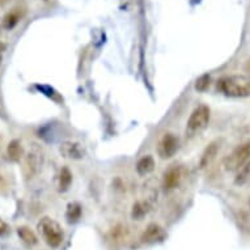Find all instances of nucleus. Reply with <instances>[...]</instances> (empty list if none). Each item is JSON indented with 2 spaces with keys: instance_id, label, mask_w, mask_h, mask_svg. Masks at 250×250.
<instances>
[{
  "instance_id": "nucleus-1",
  "label": "nucleus",
  "mask_w": 250,
  "mask_h": 250,
  "mask_svg": "<svg viewBox=\"0 0 250 250\" xmlns=\"http://www.w3.org/2000/svg\"><path fill=\"white\" fill-rule=\"evenodd\" d=\"M217 89L230 99L250 97V76L246 75H228L217 82Z\"/></svg>"
},
{
  "instance_id": "nucleus-2",
  "label": "nucleus",
  "mask_w": 250,
  "mask_h": 250,
  "mask_svg": "<svg viewBox=\"0 0 250 250\" xmlns=\"http://www.w3.org/2000/svg\"><path fill=\"white\" fill-rule=\"evenodd\" d=\"M38 230L50 248H59L64 240V233L61 224L51 217H42L41 222L38 223Z\"/></svg>"
},
{
  "instance_id": "nucleus-3",
  "label": "nucleus",
  "mask_w": 250,
  "mask_h": 250,
  "mask_svg": "<svg viewBox=\"0 0 250 250\" xmlns=\"http://www.w3.org/2000/svg\"><path fill=\"white\" fill-rule=\"evenodd\" d=\"M250 161V140L240 144L224 159V169L227 172L237 173L244 165Z\"/></svg>"
},
{
  "instance_id": "nucleus-4",
  "label": "nucleus",
  "mask_w": 250,
  "mask_h": 250,
  "mask_svg": "<svg viewBox=\"0 0 250 250\" xmlns=\"http://www.w3.org/2000/svg\"><path fill=\"white\" fill-rule=\"evenodd\" d=\"M209 118H211V110L208 106L206 105H201V106L195 107L191 114H190L189 119H188V125H186V132L189 135H195L203 131L209 123Z\"/></svg>"
},
{
  "instance_id": "nucleus-5",
  "label": "nucleus",
  "mask_w": 250,
  "mask_h": 250,
  "mask_svg": "<svg viewBox=\"0 0 250 250\" xmlns=\"http://www.w3.org/2000/svg\"><path fill=\"white\" fill-rule=\"evenodd\" d=\"M180 148V140L176 134L168 132L165 134L157 144V153L161 159H170L176 155V152Z\"/></svg>"
},
{
  "instance_id": "nucleus-6",
  "label": "nucleus",
  "mask_w": 250,
  "mask_h": 250,
  "mask_svg": "<svg viewBox=\"0 0 250 250\" xmlns=\"http://www.w3.org/2000/svg\"><path fill=\"white\" fill-rule=\"evenodd\" d=\"M184 168L181 165H172L165 170L163 176V188L165 191L176 190L184 180Z\"/></svg>"
},
{
  "instance_id": "nucleus-7",
  "label": "nucleus",
  "mask_w": 250,
  "mask_h": 250,
  "mask_svg": "<svg viewBox=\"0 0 250 250\" xmlns=\"http://www.w3.org/2000/svg\"><path fill=\"white\" fill-rule=\"evenodd\" d=\"M59 152L63 157L72 159V160L83 159L85 155V149L83 147V144L78 143V142H71V140L62 143L61 147H59Z\"/></svg>"
},
{
  "instance_id": "nucleus-8",
  "label": "nucleus",
  "mask_w": 250,
  "mask_h": 250,
  "mask_svg": "<svg viewBox=\"0 0 250 250\" xmlns=\"http://www.w3.org/2000/svg\"><path fill=\"white\" fill-rule=\"evenodd\" d=\"M220 151V143L219 142H212V143L209 144L208 147L206 148L205 152L202 153L201 161H199V165H201V168H206V167H208L213 160H215V157Z\"/></svg>"
},
{
  "instance_id": "nucleus-9",
  "label": "nucleus",
  "mask_w": 250,
  "mask_h": 250,
  "mask_svg": "<svg viewBox=\"0 0 250 250\" xmlns=\"http://www.w3.org/2000/svg\"><path fill=\"white\" fill-rule=\"evenodd\" d=\"M163 228L157 224H149L147 227V229L144 230V233L142 234V242L144 244H151V242H156L157 240H160L163 237Z\"/></svg>"
},
{
  "instance_id": "nucleus-10",
  "label": "nucleus",
  "mask_w": 250,
  "mask_h": 250,
  "mask_svg": "<svg viewBox=\"0 0 250 250\" xmlns=\"http://www.w3.org/2000/svg\"><path fill=\"white\" fill-rule=\"evenodd\" d=\"M155 167V159L151 155H146L142 159H139V161L136 163V173L139 176H147V174L153 172Z\"/></svg>"
},
{
  "instance_id": "nucleus-11",
  "label": "nucleus",
  "mask_w": 250,
  "mask_h": 250,
  "mask_svg": "<svg viewBox=\"0 0 250 250\" xmlns=\"http://www.w3.org/2000/svg\"><path fill=\"white\" fill-rule=\"evenodd\" d=\"M72 184V173L68 168H62L58 176V190L59 191H67Z\"/></svg>"
},
{
  "instance_id": "nucleus-12",
  "label": "nucleus",
  "mask_w": 250,
  "mask_h": 250,
  "mask_svg": "<svg viewBox=\"0 0 250 250\" xmlns=\"http://www.w3.org/2000/svg\"><path fill=\"white\" fill-rule=\"evenodd\" d=\"M17 234H19V237H20L26 245L33 246L38 244L37 234L34 233L33 230L30 229V228H28V227H19V228H17Z\"/></svg>"
},
{
  "instance_id": "nucleus-13",
  "label": "nucleus",
  "mask_w": 250,
  "mask_h": 250,
  "mask_svg": "<svg viewBox=\"0 0 250 250\" xmlns=\"http://www.w3.org/2000/svg\"><path fill=\"white\" fill-rule=\"evenodd\" d=\"M83 215V208L82 206L74 202V203H70L67 206V211H66V219L67 222L70 224H74V223H78L80 219H82Z\"/></svg>"
},
{
  "instance_id": "nucleus-14",
  "label": "nucleus",
  "mask_w": 250,
  "mask_h": 250,
  "mask_svg": "<svg viewBox=\"0 0 250 250\" xmlns=\"http://www.w3.org/2000/svg\"><path fill=\"white\" fill-rule=\"evenodd\" d=\"M234 184L238 185V186H248V185H250V161H248V163L236 173Z\"/></svg>"
},
{
  "instance_id": "nucleus-15",
  "label": "nucleus",
  "mask_w": 250,
  "mask_h": 250,
  "mask_svg": "<svg viewBox=\"0 0 250 250\" xmlns=\"http://www.w3.org/2000/svg\"><path fill=\"white\" fill-rule=\"evenodd\" d=\"M7 155H8L9 160L12 161H20L22 157V147H21L20 140H12L7 147Z\"/></svg>"
},
{
  "instance_id": "nucleus-16",
  "label": "nucleus",
  "mask_w": 250,
  "mask_h": 250,
  "mask_svg": "<svg viewBox=\"0 0 250 250\" xmlns=\"http://www.w3.org/2000/svg\"><path fill=\"white\" fill-rule=\"evenodd\" d=\"M149 211V206L146 202H136L135 205L132 206L131 209V217L134 220H142Z\"/></svg>"
},
{
  "instance_id": "nucleus-17",
  "label": "nucleus",
  "mask_w": 250,
  "mask_h": 250,
  "mask_svg": "<svg viewBox=\"0 0 250 250\" xmlns=\"http://www.w3.org/2000/svg\"><path fill=\"white\" fill-rule=\"evenodd\" d=\"M20 19L21 15L19 13V11H11L3 19V28L7 29V30H11V29H13L19 24Z\"/></svg>"
},
{
  "instance_id": "nucleus-18",
  "label": "nucleus",
  "mask_w": 250,
  "mask_h": 250,
  "mask_svg": "<svg viewBox=\"0 0 250 250\" xmlns=\"http://www.w3.org/2000/svg\"><path fill=\"white\" fill-rule=\"evenodd\" d=\"M209 75H202L201 78L198 79L197 83H195V89L199 90V92H205V90L208 89L209 86Z\"/></svg>"
},
{
  "instance_id": "nucleus-19",
  "label": "nucleus",
  "mask_w": 250,
  "mask_h": 250,
  "mask_svg": "<svg viewBox=\"0 0 250 250\" xmlns=\"http://www.w3.org/2000/svg\"><path fill=\"white\" fill-rule=\"evenodd\" d=\"M8 232H9L8 224H7L4 220H1V219H0V237H1V236H5Z\"/></svg>"
},
{
  "instance_id": "nucleus-20",
  "label": "nucleus",
  "mask_w": 250,
  "mask_h": 250,
  "mask_svg": "<svg viewBox=\"0 0 250 250\" xmlns=\"http://www.w3.org/2000/svg\"><path fill=\"white\" fill-rule=\"evenodd\" d=\"M5 49H7V46H5L4 42L0 41V63H1V61H3V54H4Z\"/></svg>"
},
{
  "instance_id": "nucleus-21",
  "label": "nucleus",
  "mask_w": 250,
  "mask_h": 250,
  "mask_svg": "<svg viewBox=\"0 0 250 250\" xmlns=\"http://www.w3.org/2000/svg\"><path fill=\"white\" fill-rule=\"evenodd\" d=\"M9 0H0V5H4L5 3H8Z\"/></svg>"
},
{
  "instance_id": "nucleus-22",
  "label": "nucleus",
  "mask_w": 250,
  "mask_h": 250,
  "mask_svg": "<svg viewBox=\"0 0 250 250\" xmlns=\"http://www.w3.org/2000/svg\"><path fill=\"white\" fill-rule=\"evenodd\" d=\"M246 70H248V71H250V61L248 62V66H246Z\"/></svg>"
},
{
  "instance_id": "nucleus-23",
  "label": "nucleus",
  "mask_w": 250,
  "mask_h": 250,
  "mask_svg": "<svg viewBox=\"0 0 250 250\" xmlns=\"http://www.w3.org/2000/svg\"><path fill=\"white\" fill-rule=\"evenodd\" d=\"M249 205H250V199H249Z\"/></svg>"
}]
</instances>
